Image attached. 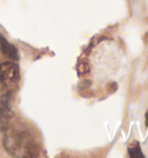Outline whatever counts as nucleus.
Wrapping results in <instances>:
<instances>
[{"instance_id": "1", "label": "nucleus", "mask_w": 148, "mask_h": 158, "mask_svg": "<svg viewBox=\"0 0 148 158\" xmlns=\"http://www.w3.org/2000/svg\"><path fill=\"white\" fill-rule=\"evenodd\" d=\"M4 147L10 155L16 157H35L38 151L33 135L20 123L8 124L4 136Z\"/></svg>"}, {"instance_id": "4", "label": "nucleus", "mask_w": 148, "mask_h": 158, "mask_svg": "<svg viewBox=\"0 0 148 158\" xmlns=\"http://www.w3.org/2000/svg\"><path fill=\"white\" fill-rule=\"evenodd\" d=\"M0 49L2 51V54L6 55L10 59H19V51L13 44H10V42L0 34Z\"/></svg>"}, {"instance_id": "5", "label": "nucleus", "mask_w": 148, "mask_h": 158, "mask_svg": "<svg viewBox=\"0 0 148 158\" xmlns=\"http://www.w3.org/2000/svg\"><path fill=\"white\" fill-rule=\"evenodd\" d=\"M128 156L131 158H143L142 151L140 149V145H139L137 142H134L131 147H128Z\"/></svg>"}, {"instance_id": "2", "label": "nucleus", "mask_w": 148, "mask_h": 158, "mask_svg": "<svg viewBox=\"0 0 148 158\" xmlns=\"http://www.w3.org/2000/svg\"><path fill=\"white\" fill-rule=\"evenodd\" d=\"M20 80V70L14 62H5L0 64V84L2 89L13 91Z\"/></svg>"}, {"instance_id": "3", "label": "nucleus", "mask_w": 148, "mask_h": 158, "mask_svg": "<svg viewBox=\"0 0 148 158\" xmlns=\"http://www.w3.org/2000/svg\"><path fill=\"white\" fill-rule=\"evenodd\" d=\"M12 91L0 89V130H5L10 123L12 118Z\"/></svg>"}]
</instances>
